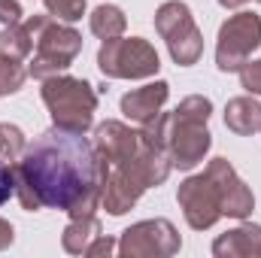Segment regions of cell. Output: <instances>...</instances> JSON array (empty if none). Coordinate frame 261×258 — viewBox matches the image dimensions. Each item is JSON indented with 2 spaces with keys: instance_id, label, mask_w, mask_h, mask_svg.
<instances>
[{
  "instance_id": "cell-1",
  "label": "cell",
  "mask_w": 261,
  "mask_h": 258,
  "mask_svg": "<svg viewBox=\"0 0 261 258\" xmlns=\"http://www.w3.org/2000/svg\"><path fill=\"white\" fill-rule=\"evenodd\" d=\"M15 194L24 210L55 207L73 219L91 216L100 200L103 161L79 131L55 128L28 146L18 167H12Z\"/></svg>"
},
{
  "instance_id": "cell-2",
  "label": "cell",
  "mask_w": 261,
  "mask_h": 258,
  "mask_svg": "<svg viewBox=\"0 0 261 258\" xmlns=\"http://www.w3.org/2000/svg\"><path fill=\"white\" fill-rule=\"evenodd\" d=\"M43 100L49 104L55 125L67 131H82L91 125V113H94V91L88 82L82 79H52L43 88Z\"/></svg>"
},
{
  "instance_id": "cell-3",
  "label": "cell",
  "mask_w": 261,
  "mask_h": 258,
  "mask_svg": "<svg viewBox=\"0 0 261 258\" xmlns=\"http://www.w3.org/2000/svg\"><path fill=\"white\" fill-rule=\"evenodd\" d=\"M155 24L164 34L176 64H195L200 55V34L192 21L189 6L186 3H164L155 15Z\"/></svg>"
},
{
  "instance_id": "cell-4",
  "label": "cell",
  "mask_w": 261,
  "mask_h": 258,
  "mask_svg": "<svg viewBox=\"0 0 261 258\" xmlns=\"http://www.w3.org/2000/svg\"><path fill=\"white\" fill-rule=\"evenodd\" d=\"M100 70L110 76H149L158 70V55L143 40H107L100 49Z\"/></svg>"
},
{
  "instance_id": "cell-5",
  "label": "cell",
  "mask_w": 261,
  "mask_h": 258,
  "mask_svg": "<svg viewBox=\"0 0 261 258\" xmlns=\"http://www.w3.org/2000/svg\"><path fill=\"white\" fill-rule=\"evenodd\" d=\"M37 24H40L43 34H40V55H37V61L31 67V73L34 76H46V73L64 70L73 61V55L79 52V46H82L79 34L70 31V28H61V24H52L43 15L37 18Z\"/></svg>"
},
{
  "instance_id": "cell-6",
  "label": "cell",
  "mask_w": 261,
  "mask_h": 258,
  "mask_svg": "<svg viewBox=\"0 0 261 258\" xmlns=\"http://www.w3.org/2000/svg\"><path fill=\"white\" fill-rule=\"evenodd\" d=\"M261 43V18L258 15H237L231 18L219 34V67L222 70H240L246 64L249 52Z\"/></svg>"
},
{
  "instance_id": "cell-7",
  "label": "cell",
  "mask_w": 261,
  "mask_h": 258,
  "mask_svg": "<svg viewBox=\"0 0 261 258\" xmlns=\"http://www.w3.org/2000/svg\"><path fill=\"white\" fill-rule=\"evenodd\" d=\"M179 203L186 210V219L192 228H210L219 216H222V189L213 179V173L206 170L203 176H192L189 183H182L179 189Z\"/></svg>"
},
{
  "instance_id": "cell-8",
  "label": "cell",
  "mask_w": 261,
  "mask_h": 258,
  "mask_svg": "<svg viewBox=\"0 0 261 258\" xmlns=\"http://www.w3.org/2000/svg\"><path fill=\"white\" fill-rule=\"evenodd\" d=\"M179 249V234L173 231L170 222L155 219V222H140L128 228L122 234L119 252L125 258H137V255H173Z\"/></svg>"
},
{
  "instance_id": "cell-9",
  "label": "cell",
  "mask_w": 261,
  "mask_h": 258,
  "mask_svg": "<svg viewBox=\"0 0 261 258\" xmlns=\"http://www.w3.org/2000/svg\"><path fill=\"white\" fill-rule=\"evenodd\" d=\"M103 161V158H100ZM146 186L130 173L128 167H119V170H110L107 173V161H103V186H100V200L103 207L113 213V216H122L128 213L130 207L137 203V197Z\"/></svg>"
},
{
  "instance_id": "cell-10",
  "label": "cell",
  "mask_w": 261,
  "mask_h": 258,
  "mask_svg": "<svg viewBox=\"0 0 261 258\" xmlns=\"http://www.w3.org/2000/svg\"><path fill=\"white\" fill-rule=\"evenodd\" d=\"M210 173H213V179H216L219 189H222V213H228V216H234V219H243V216L252 213L255 197H252V192L237 179V173L231 170V164H228L225 158H216V161L210 164Z\"/></svg>"
},
{
  "instance_id": "cell-11",
  "label": "cell",
  "mask_w": 261,
  "mask_h": 258,
  "mask_svg": "<svg viewBox=\"0 0 261 258\" xmlns=\"http://www.w3.org/2000/svg\"><path fill=\"white\" fill-rule=\"evenodd\" d=\"M97 146L103 152V161H113V164H125L137 155V134L116 122H107L97 128Z\"/></svg>"
},
{
  "instance_id": "cell-12",
  "label": "cell",
  "mask_w": 261,
  "mask_h": 258,
  "mask_svg": "<svg viewBox=\"0 0 261 258\" xmlns=\"http://www.w3.org/2000/svg\"><path fill=\"white\" fill-rule=\"evenodd\" d=\"M213 255L228 258V255H261V228L258 225H243L228 234H222L213 243Z\"/></svg>"
},
{
  "instance_id": "cell-13",
  "label": "cell",
  "mask_w": 261,
  "mask_h": 258,
  "mask_svg": "<svg viewBox=\"0 0 261 258\" xmlns=\"http://www.w3.org/2000/svg\"><path fill=\"white\" fill-rule=\"evenodd\" d=\"M164 97H167V82H155V85L137 88V91L125 94L122 113H125L128 119H137V122H149V119L158 113V107L164 104Z\"/></svg>"
},
{
  "instance_id": "cell-14",
  "label": "cell",
  "mask_w": 261,
  "mask_h": 258,
  "mask_svg": "<svg viewBox=\"0 0 261 258\" xmlns=\"http://www.w3.org/2000/svg\"><path fill=\"white\" fill-rule=\"evenodd\" d=\"M97 237H100V222L94 216H76L64 231V249L73 255H85Z\"/></svg>"
},
{
  "instance_id": "cell-15",
  "label": "cell",
  "mask_w": 261,
  "mask_h": 258,
  "mask_svg": "<svg viewBox=\"0 0 261 258\" xmlns=\"http://www.w3.org/2000/svg\"><path fill=\"white\" fill-rule=\"evenodd\" d=\"M225 122H228V128L237 131V134H252V131L261 125V107L255 100L240 97V100H234V104L228 107Z\"/></svg>"
},
{
  "instance_id": "cell-16",
  "label": "cell",
  "mask_w": 261,
  "mask_h": 258,
  "mask_svg": "<svg viewBox=\"0 0 261 258\" xmlns=\"http://www.w3.org/2000/svg\"><path fill=\"white\" fill-rule=\"evenodd\" d=\"M91 31H94L97 37H103V40H113L116 34H122V31H125V15H122V9H116V6H97L94 15H91Z\"/></svg>"
},
{
  "instance_id": "cell-17",
  "label": "cell",
  "mask_w": 261,
  "mask_h": 258,
  "mask_svg": "<svg viewBox=\"0 0 261 258\" xmlns=\"http://www.w3.org/2000/svg\"><path fill=\"white\" fill-rule=\"evenodd\" d=\"M31 46L34 43L28 40L24 28H9V31L0 34V55H6V58H21V55L31 52Z\"/></svg>"
},
{
  "instance_id": "cell-18",
  "label": "cell",
  "mask_w": 261,
  "mask_h": 258,
  "mask_svg": "<svg viewBox=\"0 0 261 258\" xmlns=\"http://www.w3.org/2000/svg\"><path fill=\"white\" fill-rule=\"evenodd\" d=\"M21 82H24V70L15 64V58L0 55V94H6V91H18Z\"/></svg>"
},
{
  "instance_id": "cell-19",
  "label": "cell",
  "mask_w": 261,
  "mask_h": 258,
  "mask_svg": "<svg viewBox=\"0 0 261 258\" xmlns=\"http://www.w3.org/2000/svg\"><path fill=\"white\" fill-rule=\"evenodd\" d=\"M24 149V137L15 125H0V155L3 158H18V152Z\"/></svg>"
},
{
  "instance_id": "cell-20",
  "label": "cell",
  "mask_w": 261,
  "mask_h": 258,
  "mask_svg": "<svg viewBox=\"0 0 261 258\" xmlns=\"http://www.w3.org/2000/svg\"><path fill=\"white\" fill-rule=\"evenodd\" d=\"M46 6H49V12H55L58 18L76 21V18H82L85 0H46Z\"/></svg>"
},
{
  "instance_id": "cell-21",
  "label": "cell",
  "mask_w": 261,
  "mask_h": 258,
  "mask_svg": "<svg viewBox=\"0 0 261 258\" xmlns=\"http://www.w3.org/2000/svg\"><path fill=\"white\" fill-rule=\"evenodd\" d=\"M240 76H243V88L246 91L261 94V61H246L240 67Z\"/></svg>"
},
{
  "instance_id": "cell-22",
  "label": "cell",
  "mask_w": 261,
  "mask_h": 258,
  "mask_svg": "<svg viewBox=\"0 0 261 258\" xmlns=\"http://www.w3.org/2000/svg\"><path fill=\"white\" fill-rule=\"evenodd\" d=\"M12 194H15V176H12V167L0 161V203H6Z\"/></svg>"
},
{
  "instance_id": "cell-23",
  "label": "cell",
  "mask_w": 261,
  "mask_h": 258,
  "mask_svg": "<svg viewBox=\"0 0 261 258\" xmlns=\"http://www.w3.org/2000/svg\"><path fill=\"white\" fill-rule=\"evenodd\" d=\"M18 15H21V9H18V3H15V0H0V21L15 24V21H18Z\"/></svg>"
},
{
  "instance_id": "cell-24",
  "label": "cell",
  "mask_w": 261,
  "mask_h": 258,
  "mask_svg": "<svg viewBox=\"0 0 261 258\" xmlns=\"http://www.w3.org/2000/svg\"><path fill=\"white\" fill-rule=\"evenodd\" d=\"M113 249H116V243H113L107 234H100V237H97V240L88 246V252H85V255H110Z\"/></svg>"
},
{
  "instance_id": "cell-25",
  "label": "cell",
  "mask_w": 261,
  "mask_h": 258,
  "mask_svg": "<svg viewBox=\"0 0 261 258\" xmlns=\"http://www.w3.org/2000/svg\"><path fill=\"white\" fill-rule=\"evenodd\" d=\"M9 243H12V225L0 219V249H6Z\"/></svg>"
},
{
  "instance_id": "cell-26",
  "label": "cell",
  "mask_w": 261,
  "mask_h": 258,
  "mask_svg": "<svg viewBox=\"0 0 261 258\" xmlns=\"http://www.w3.org/2000/svg\"><path fill=\"white\" fill-rule=\"evenodd\" d=\"M243 0H222V6H240Z\"/></svg>"
}]
</instances>
